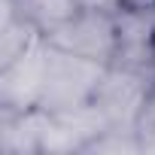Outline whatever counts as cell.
<instances>
[{
	"label": "cell",
	"mask_w": 155,
	"mask_h": 155,
	"mask_svg": "<svg viewBox=\"0 0 155 155\" xmlns=\"http://www.w3.org/2000/svg\"><path fill=\"white\" fill-rule=\"evenodd\" d=\"M104 70H107V64H97V61H88V58H79L73 52L52 46L43 107L46 110H70V107L91 104Z\"/></svg>",
	"instance_id": "obj_1"
},
{
	"label": "cell",
	"mask_w": 155,
	"mask_h": 155,
	"mask_svg": "<svg viewBox=\"0 0 155 155\" xmlns=\"http://www.w3.org/2000/svg\"><path fill=\"white\" fill-rule=\"evenodd\" d=\"M152 88H155V76L122 64H107L91 104L107 116L110 128H137V119Z\"/></svg>",
	"instance_id": "obj_2"
},
{
	"label": "cell",
	"mask_w": 155,
	"mask_h": 155,
	"mask_svg": "<svg viewBox=\"0 0 155 155\" xmlns=\"http://www.w3.org/2000/svg\"><path fill=\"white\" fill-rule=\"evenodd\" d=\"M46 40L55 49L73 52L79 58H88L97 64H113V58H116V9L82 6L61 28L49 31Z\"/></svg>",
	"instance_id": "obj_3"
},
{
	"label": "cell",
	"mask_w": 155,
	"mask_h": 155,
	"mask_svg": "<svg viewBox=\"0 0 155 155\" xmlns=\"http://www.w3.org/2000/svg\"><path fill=\"white\" fill-rule=\"evenodd\" d=\"M49 40L40 37L31 49L0 64V110H34L43 107L46 73H49Z\"/></svg>",
	"instance_id": "obj_4"
},
{
	"label": "cell",
	"mask_w": 155,
	"mask_h": 155,
	"mask_svg": "<svg viewBox=\"0 0 155 155\" xmlns=\"http://www.w3.org/2000/svg\"><path fill=\"white\" fill-rule=\"evenodd\" d=\"M107 128L110 122L94 104L70 107V110H49L43 155H88V149Z\"/></svg>",
	"instance_id": "obj_5"
},
{
	"label": "cell",
	"mask_w": 155,
	"mask_h": 155,
	"mask_svg": "<svg viewBox=\"0 0 155 155\" xmlns=\"http://www.w3.org/2000/svg\"><path fill=\"white\" fill-rule=\"evenodd\" d=\"M49 110H0V152L3 155H43Z\"/></svg>",
	"instance_id": "obj_6"
},
{
	"label": "cell",
	"mask_w": 155,
	"mask_h": 155,
	"mask_svg": "<svg viewBox=\"0 0 155 155\" xmlns=\"http://www.w3.org/2000/svg\"><path fill=\"white\" fill-rule=\"evenodd\" d=\"M40 37H46L21 9L18 0H0V64L31 49Z\"/></svg>",
	"instance_id": "obj_7"
},
{
	"label": "cell",
	"mask_w": 155,
	"mask_h": 155,
	"mask_svg": "<svg viewBox=\"0 0 155 155\" xmlns=\"http://www.w3.org/2000/svg\"><path fill=\"white\" fill-rule=\"evenodd\" d=\"M18 3H21V9L28 12V18L43 34L61 28L67 18H73L76 12L82 9L79 0H18Z\"/></svg>",
	"instance_id": "obj_8"
},
{
	"label": "cell",
	"mask_w": 155,
	"mask_h": 155,
	"mask_svg": "<svg viewBox=\"0 0 155 155\" xmlns=\"http://www.w3.org/2000/svg\"><path fill=\"white\" fill-rule=\"evenodd\" d=\"M137 152H143L137 128H107L88 149V155H137Z\"/></svg>",
	"instance_id": "obj_9"
},
{
	"label": "cell",
	"mask_w": 155,
	"mask_h": 155,
	"mask_svg": "<svg viewBox=\"0 0 155 155\" xmlns=\"http://www.w3.org/2000/svg\"><path fill=\"white\" fill-rule=\"evenodd\" d=\"M137 137H140V146H143V155H155V88L137 119Z\"/></svg>",
	"instance_id": "obj_10"
},
{
	"label": "cell",
	"mask_w": 155,
	"mask_h": 155,
	"mask_svg": "<svg viewBox=\"0 0 155 155\" xmlns=\"http://www.w3.org/2000/svg\"><path fill=\"white\" fill-rule=\"evenodd\" d=\"M79 3L88 6V9H119L122 0H79Z\"/></svg>",
	"instance_id": "obj_11"
},
{
	"label": "cell",
	"mask_w": 155,
	"mask_h": 155,
	"mask_svg": "<svg viewBox=\"0 0 155 155\" xmlns=\"http://www.w3.org/2000/svg\"><path fill=\"white\" fill-rule=\"evenodd\" d=\"M122 6H137V9H152L155 0H122Z\"/></svg>",
	"instance_id": "obj_12"
},
{
	"label": "cell",
	"mask_w": 155,
	"mask_h": 155,
	"mask_svg": "<svg viewBox=\"0 0 155 155\" xmlns=\"http://www.w3.org/2000/svg\"><path fill=\"white\" fill-rule=\"evenodd\" d=\"M152 15H155V6H152Z\"/></svg>",
	"instance_id": "obj_13"
}]
</instances>
